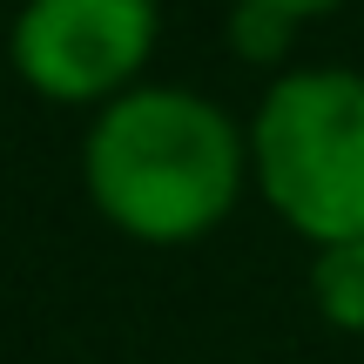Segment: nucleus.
Instances as JSON below:
<instances>
[{"instance_id": "1", "label": "nucleus", "mask_w": 364, "mask_h": 364, "mask_svg": "<svg viewBox=\"0 0 364 364\" xmlns=\"http://www.w3.org/2000/svg\"><path fill=\"white\" fill-rule=\"evenodd\" d=\"M81 176L115 230L142 243H189L230 216L243 189V135L189 88H129L95 115Z\"/></svg>"}, {"instance_id": "2", "label": "nucleus", "mask_w": 364, "mask_h": 364, "mask_svg": "<svg viewBox=\"0 0 364 364\" xmlns=\"http://www.w3.org/2000/svg\"><path fill=\"white\" fill-rule=\"evenodd\" d=\"M257 182L290 230L324 243H364V75L304 68L257 108Z\"/></svg>"}, {"instance_id": "3", "label": "nucleus", "mask_w": 364, "mask_h": 364, "mask_svg": "<svg viewBox=\"0 0 364 364\" xmlns=\"http://www.w3.org/2000/svg\"><path fill=\"white\" fill-rule=\"evenodd\" d=\"M14 68L48 102L115 95L156 48V0H27L14 21Z\"/></svg>"}, {"instance_id": "4", "label": "nucleus", "mask_w": 364, "mask_h": 364, "mask_svg": "<svg viewBox=\"0 0 364 364\" xmlns=\"http://www.w3.org/2000/svg\"><path fill=\"white\" fill-rule=\"evenodd\" d=\"M311 297L338 331H364V243H324L317 250Z\"/></svg>"}, {"instance_id": "5", "label": "nucleus", "mask_w": 364, "mask_h": 364, "mask_svg": "<svg viewBox=\"0 0 364 364\" xmlns=\"http://www.w3.org/2000/svg\"><path fill=\"white\" fill-rule=\"evenodd\" d=\"M230 41H236V54H250V61H277V54L290 48V14L263 7V0H236Z\"/></svg>"}, {"instance_id": "6", "label": "nucleus", "mask_w": 364, "mask_h": 364, "mask_svg": "<svg viewBox=\"0 0 364 364\" xmlns=\"http://www.w3.org/2000/svg\"><path fill=\"white\" fill-rule=\"evenodd\" d=\"M263 7H284L290 21H304V14H324V7H338V0H263Z\"/></svg>"}]
</instances>
